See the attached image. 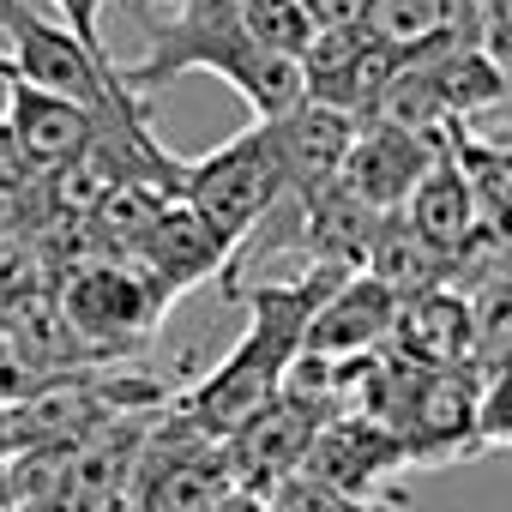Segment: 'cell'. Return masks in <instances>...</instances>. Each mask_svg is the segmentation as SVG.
I'll list each match as a JSON object with an SVG mask.
<instances>
[{"mask_svg":"<svg viewBox=\"0 0 512 512\" xmlns=\"http://www.w3.org/2000/svg\"><path fill=\"white\" fill-rule=\"evenodd\" d=\"M266 512H368V506L350 500V494H338L332 482H320L308 470H290L284 482L266 488Z\"/></svg>","mask_w":512,"mask_h":512,"instance_id":"cell-16","label":"cell"},{"mask_svg":"<svg viewBox=\"0 0 512 512\" xmlns=\"http://www.w3.org/2000/svg\"><path fill=\"white\" fill-rule=\"evenodd\" d=\"M0 79H7V61H0Z\"/></svg>","mask_w":512,"mask_h":512,"instance_id":"cell-21","label":"cell"},{"mask_svg":"<svg viewBox=\"0 0 512 512\" xmlns=\"http://www.w3.org/2000/svg\"><path fill=\"white\" fill-rule=\"evenodd\" d=\"M296 7L308 13L314 37H320V31H350V25H362V0H296Z\"/></svg>","mask_w":512,"mask_h":512,"instance_id":"cell-17","label":"cell"},{"mask_svg":"<svg viewBox=\"0 0 512 512\" xmlns=\"http://www.w3.org/2000/svg\"><path fill=\"white\" fill-rule=\"evenodd\" d=\"M320 428V410L296 404V398H266L260 410H247L229 434H223V458H229V476L235 488L247 494H266L272 482H284L290 470H302V452Z\"/></svg>","mask_w":512,"mask_h":512,"instance_id":"cell-11","label":"cell"},{"mask_svg":"<svg viewBox=\"0 0 512 512\" xmlns=\"http://www.w3.org/2000/svg\"><path fill=\"white\" fill-rule=\"evenodd\" d=\"M175 199L223 241H247L284 199H290V175H284V157H278V139H272V121H253L241 127L235 139H223L217 151L193 157L175 169Z\"/></svg>","mask_w":512,"mask_h":512,"instance_id":"cell-4","label":"cell"},{"mask_svg":"<svg viewBox=\"0 0 512 512\" xmlns=\"http://www.w3.org/2000/svg\"><path fill=\"white\" fill-rule=\"evenodd\" d=\"M0 61H7V79H25V85H37V91H55V97H67V103H79L85 115H97V127H103L115 145L139 151L151 169H163V175L181 169V163L157 145L151 115H145V103L121 85V67L109 61V49L79 43L67 25L31 13L25 0H0Z\"/></svg>","mask_w":512,"mask_h":512,"instance_id":"cell-3","label":"cell"},{"mask_svg":"<svg viewBox=\"0 0 512 512\" xmlns=\"http://www.w3.org/2000/svg\"><path fill=\"white\" fill-rule=\"evenodd\" d=\"M302 470L320 476V482H332L338 494L374 506L380 500V482L392 470H404V440L386 422H374V416L332 410V416H320V428H314V440L302 452Z\"/></svg>","mask_w":512,"mask_h":512,"instance_id":"cell-10","label":"cell"},{"mask_svg":"<svg viewBox=\"0 0 512 512\" xmlns=\"http://www.w3.org/2000/svg\"><path fill=\"white\" fill-rule=\"evenodd\" d=\"M386 350L398 362H410L416 374H464L470 362V308L452 284L440 290H416L398 302Z\"/></svg>","mask_w":512,"mask_h":512,"instance_id":"cell-13","label":"cell"},{"mask_svg":"<svg viewBox=\"0 0 512 512\" xmlns=\"http://www.w3.org/2000/svg\"><path fill=\"white\" fill-rule=\"evenodd\" d=\"M163 290L133 272V266H85L67 278L61 290V320L79 344H127V338H145L163 314Z\"/></svg>","mask_w":512,"mask_h":512,"instance_id":"cell-7","label":"cell"},{"mask_svg":"<svg viewBox=\"0 0 512 512\" xmlns=\"http://www.w3.org/2000/svg\"><path fill=\"white\" fill-rule=\"evenodd\" d=\"M235 13H241L247 37L266 55H284V61L302 67V55L314 43V25H308V13L296 7V0H235Z\"/></svg>","mask_w":512,"mask_h":512,"instance_id":"cell-15","label":"cell"},{"mask_svg":"<svg viewBox=\"0 0 512 512\" xmlns=\"http://www.w3.org/2000/svg\"><path fill=\"white\" fill-rule=\"evenodd\" d=\"M235 488L223 440L175 416L157 440L139 452V512H217V500Z\"/></svg>","mask_w":512,"mask_h":512,"instance_id":"cell-5","label":"cell"},{"mask_svg":"<svg viewBox=\"0 0 512 512\" xmlns=\"http://www.w3.org/2000/svg\"><path fill=\"white\" fill-rule=\"evenodd\" d=\"M31 181V169L19 163V151H13V139H7V127H0V193H19Z\"/></svg>","mask_w":512,"mask_h":512,"instance_id":"cell-19","label":"cell"},{"mask_svg":"<svg viewBox=\"0 0 512 512\" xmlns=\"http://www.w3.org/2000/svg\"><path fill=\"white\" fill-rule=\"evenodd\" d=\"M61 7V19H67V31L79 37V43H91V49H103V7L109 0H55Z\"/></svg>","mask_w":512,"mask_h":512,"instance_id":"cell-18","label":"cell"},{"mask_svg":"<svg viewBox=\"0 0 512 512\" xmlns=\"http://www.w3.org/2000/svg\"><path fill=\"white\" fill-rule=\"evenodd\" d=\"M7 85V115H0V127H7V139H13V151H19V163L31 169V175H61V169H73V163H85L109 133L97 127V115H85L79 103H67V97H55V91H37V85H25V79H0ZM115 145V139H109ZM127 151V145H121ZM139 157V151H133ZM145 163V157H139ZM163 175V169H157ZM163 187L175 193V175H163Z\"/></svg>","mask_w":512,"mask_h":512,"instance_id":"cell-6","label":"cell"},{"mask_svg":"<svg viewBox=\"0 0 512 512\" xmlns=\"http://www.w3.org/2000/svg\"><path fill=\"white\" fill-rule=\"evenodd\" d=\"M272 139H278V157H284V175H290V199H308V193L338 181L344 151L356 139V121L302 97L296 109H284L272 121Z\"/></svg>","mask_w":512,"mask_h":512,"instance_id":"cell-14","label":"cell"},{"mask_svg":"<svg viewBox=\"0 0 512 512\" xmlns=\"http://www.w3.org/2000/svg\"><path fill=\"white\" fill-rule=\"evenodd\" d=\"M392 314H398V296L380 290L368 272H350L326 290V302L308 314L302 326V356H320V362H356V356H374L392 332Z\"/></svg>","mask_w":512,"mask_h":512,"instance_id":"cell-12","label":"cell"},{"mask_svg":"<svg viewBox=\"0 0 512 512\" xmlns=\"http://www.w3.org/2000/svg\"><path fill=\"white\" fill-rule=\"evenodd\" d=\"M368 512H380V500H374V506H368Z\"/></svg>","mask_w":512,"mask_h":512,"instance_id":"cell-22","label":"cell"},{"mask_svg":"<svg viewBox=\"0 0 512 512\" xmlns=\"http://www.w3.org/2000/svg\"><path fill=\"white\" fill-rule=\"evenodd\" d=\"M181 73H217L235 85V97L253 109V121H278L302 103V67L284 55H266L247 37L235 0H169V13L151 25L145 61L121 67V85L145 103L157 85Z\"/></svg>","mask_w":512,"mask_h":512,"instance_id":"cell-1","label":"cell"},{"mask_svg":"<svg viewBox=\"0 0 512 512\" xmlns=\"http://www.w3.org/2000/svg\"><path fill=\"white\" fill-rule=\"evenodd\" d=\"M398 73V55L380 49L362 25L350 31H320L302 55V97L320 109H338L350 121H368Z\"/></svg>","mask_w":512,"mask_h":512,"instance_id":"cell-8","label":"cell"},{"mask_svg":"<svg viewBox=\"0 0 512 512\" xmlns=\"http://www.w3.org/2000/svg\"><path fill=\"white\" fill-rule=\"evenodd\" d=\"M338 278H350V272L308 266L302 278H266V284H253V290H247V314H253V320H247L241 344L187 392L181 416H187L193 428H205V434L223 440L247 410H260L266 398H278L290 362L302 356V326H308V314L326 302V290H332Z\"/></svg>","mask_w":512,"mask_h":512,"instance_id":"cell-2","label":"cell"},{"mask_svg":"<svg viewBox=\"0 0 512 512\" xmlns=\"http://www.w3.org/2000/svg\"><path fill=\"white\" fill-rule=\"evenodd\" d=\"M434 157H440V139H428L416 127H398L386 115H368V121H356V139L344 151L338 187L386 217V211H398L410 199V187L428 175Z\"/></svg>","mask_w":512,"mask_h":512,"instance_id":"cell-9","label":"cell"},{"mask_svg":"<svg viewBox=\"0 0 512 512\" xmlns=\"http://www.w3.org/2000/svg\"><path fill=\"white\" fill-rule=\"evenodd\" d=\"M217 512H266V494H247V488H229L217 500Z\"/></svg>","mask_w":512,"mask_h":512,"instance_id":"cell-20","label":"cell"}]
</instances>
